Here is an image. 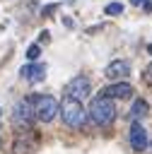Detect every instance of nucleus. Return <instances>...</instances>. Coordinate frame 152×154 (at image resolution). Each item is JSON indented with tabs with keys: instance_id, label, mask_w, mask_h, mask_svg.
I'll return each mask as SVG.
<instances>
[{
	"instance_id": "1",
	"label": "nucleus",
	"mask_w": 152,
	"mask_h": 154,
	"mask_svg": "<svg viewBox=\"0 0 152 154\" xmlns=\"http://www.w3.org/2000/svg\"><path fill=\"white\" fill-rule=\"evenodd\" d=\"M87 113H89V118H92L94 125H99V128H109V125L116 120V106H113V99H109V96H104V94H97V96L92 99Z\"/></svg>"
},
{
	"instance_id": "2",
	"label": "nucleus",
	"mask_w": 152,
	"mask_h": 154,
	"mask_svg": "<svg viewBox=\"0 0 152 154\" xmlns=\"http://www.w3.org/2000/svg\"><path fill=\"white\" fill-rule=\"evenodd\" d=\"M58 113L63 116V123H65L68 128L80 130V128H84V123H87V108H84L82 101H77V99L65 96L63 103H58Z\"/></svg>"
},
{
	"instance_id": "3",
	"label": "nucleus",
	"mask_w": 152,
	"mask_h": 154,
	"mask_svg": "<svg viewBox=\"0 0 152 154\" xmlns=\"http://www.w3.org/2000/svg\"><path fill=\"white\" fill-rule=\"evenodd\" d=\"M31 106H34V116H36L41 123H51V120L58 116V101H55L51 94L31 96Z\"/></svg>"
},
{
	"instance_id": "4",
	"label": "nucleus",
	"mask_w": 152,
	"mask_h": 154,
	"mask_svg": "<svg viewBox=\"0 0 152 154\" xmlns=\"http://www.w3.org/2000/svg\"><path fill=\"white\" fill-rule=\"evenodd\" d=\"M34 106H31V96H27V99H22V101H17V106H14V113H12V120H14V125L17 128H31V123H34Z\"/></svg>"
},
{
	"instance_id": "5",
	"label": "nucleus",
	"mask_w": 152,
	"mask_h": 154,
	"mask_svg": "<svg viewBox=\"0 0 152 154\" xmlns=\"http://www.w3.org/2000/svg\"><path fill=\"white\" fill-rule=\"evenodd\" d=\"M89 91H92V84H89V79H87L84 75H75V77L65 84V96L77 99V101H84V99L89 96Z\"/></svg>"
},
{
	"instance_id": "6",
	"label": "nucleus",
	"mask_w": 152,
	"mask_h": 154,
	"mask_svg": "<svg viewBox=\"0 0 152 154\" xmlns=\"http://www.w3.org/2000/svg\"><path fill=\"white\" fill-rule=\"evenodd\" d=\"M128 140H130V147H133L135 152H142V149L150 144V140H147V130L142 128L140 120H133L130 132H128Z\"/></svg>"
},
{
	"instance_id": "7",
	"label": "nucleus",
	"mask_w": 152,
	"mask_h": 154,
	"mask_svg": "<svg viewBox=\"0 0 152 154\" xmlns=\"http://www.w3.org/2000/svg\"><path fill=\"white\" fill-rule=\"evenodd\" d=\"M128 75H130V63H128V60H113V63H109L106 70H104V77L111 79V82L125 79Z\"/></svg>"
},
{
	"instance_id": "8",
	"label": "nucleus",
	"mask_w": 152,
	"mask_h": 154,
	"mask_svg": "<svg viewBox=\"0 0 152 154\" xmlns=\"http://www.w3.org/2000/svg\"><path fill=\"white\" fill-rule=\"evenodd\" d=\"M19 75H22V79L36 84V82H41V79L46 77V67H43L41 63H34V60H31L29 65H24V67L19 70Z\"/></svg>"
},
{
	"instance_id": "9",
	"label": "nucleus",
	"mask_w": 152,
	"mask_h": 154,
	"mask_svg": "<svg viewBox=\"0 0 152 154\" xmlns=\"http://www.w3.org/2000/svg\"><path fill=\"white\" fill-rule=\"evenodd\" d=\"M101 94L109 96V99H121V101H123V99H128V96L133 94V87H130L128 82H121V79H118V82H113L111 87L101 89Z\"/></svg>"
},
{
	"instance_id": "10",
	"label": "nucleus",
	"mask_w": 152,
	"mask_h": 154,
	"mask_svg": "<svg viewBox=\"0 0 152 154\" xmlns=\"http://www.w3.org/2000/svg\"><path fill=\"white\" fill-rule=\"evenodd\" d=\"M147 113H150L147 101H145V99H135V101H133V108H130V118H133V120H142Z\"/></svg>"
},
{
	"instance_id": "11",
	"label": "nucleus",
	"mask_w": 152,
	"mask_h": 154,
	"mask_svg": "<svg viewBox=\"0 0 152 154\" xmlns=\"http://www.w3.org/2000/svg\"><path fill=\"white\" fill-rule=\"evenodd\" d=\"M104 12H106V14H111V17H116V14H123V2H109Z\"/></svg>"
},
{
	"instance_id": "12",
	"label": "nucleus",
	"mask_w": 152,
	"mask_h": 154,
	"mask_svg": "<svg viewBox=\"0 0 152 154\" xmlns=\"http://www.w3.org/2000/svg\"><path fill=\"white\" fill-rule=\"evenodd\" d=\"M39 55H41V46H39V43H31V46L27 48V58H29V60H36Z\"/></svg>"
},
{
	"instance_id": "13",
	"label": "nucleus",
	"mask_w": 152,
	"mask_h": 154,
	"mask_svg": "<svg viewBox=\"0 0 152 154\" xmlns=\"http://www.w3.org/2000/svg\"><path fill=\"white\" fill-rule=\"evenodd\" d=\"M130 2H133V5H138V7L142 5V10H145V12H152V2H150V0H130Z\"/></svg>"
},
{
	"instance_id": "14",
	"label": "nucleus",
	"mask_w": 152,
	"mask_h": 154,
	"mask_svg": "<svg viewBox=\"0 0 152 154\" xmlns=\"http://www.w3.org/2000/svg\"><path fill=\"white\" fill-rule=\"evenodd\" d=\"M147 51H150V53H152V43H150V46H147Z\"/></svg>"
},
{
	"instance_id": "15",
	"label": "nucleus",
	"mask_w": 152,
	"mask_h": 154,
	"mask_svg": "<svg viewBox=\"0 0 152 154\" xmlns=\"http://www.w3.org/2000/svg\"><path fill=\"white\" fill-rule=\"evenodd\" d=\"M150 72H152V67H150Z\"/></svg>"
}]
</instances>
